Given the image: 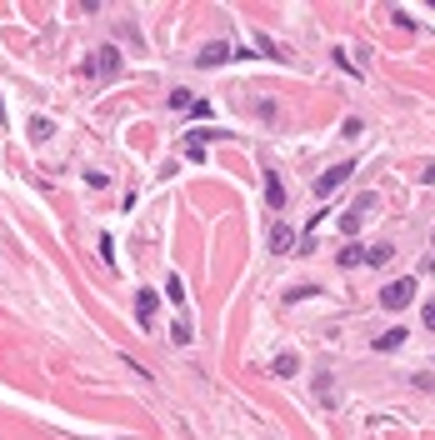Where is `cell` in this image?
I'll use <instances>...</instances> for the list:
<instances>
[{
    "label": "cell",
    "instance_id": "e0dca14e",
    "mask_svg": "<svg viewBox=\"0 0 435 440\" xmlns=\"http://www.w3.org/2000/svg\"><path fill=\"white\" fill-rule=\"evenodd\" d=\"M425 325H430V330H435V300H430V305H425Z\"/></svg>",
    "mask_w": 435,
    "mask_h": 440
},
{
    "label": "cell",
    "instance_id": "9c48e42d",
    "mask_svg": "<svg viewBox=\"0 0 435 440\" xmlns=\"http://www.w3.org/2000/svg\"><path fill=\"white\" fill-rule=\"evenodd\" d=\"M271 370H276V375H285V381H290V375H296V370H300V355H296V350H280Z\"/></svg>",
    "mask_w": 435,
    "mask_h": 440
},
{
    "label": "cell",
    "instance_id": "7a4b0ae2",
    "mask_svg": "<svg viewBox=\"0 0 435 440\" xmlns=\"http://www.w3.org/2000/svg\"><path fill=\"white\" fill-rule=\"evenodd\" d=\"M120 70V50L115 46H100V50H90V60H86V75H95V80H110Z\"/></svg>",
    "mask_w": 435,
    "mask_h": 440
},
{
    "label": "cell",
    "instance_id": "52a82bcc",
    "mask_svg": "<svg viewBox=\"0 0 435 440\" xmlns=\"http://www.w3.org/2000/svg\"><path fill=\"white\" fill-rule=\"evenodd\" d=\"M165 296H171V305H175V316H185V285H180V276H165Z\"/></svg>",
    "mask_w": 435,
    "mask_h": 440
},
{
    "label": "cell",
    "instance_id": "5b68a950",
    "mask_svg": "<svg viewBox=\"0 0 435 440\" xmlns=\"http://www.w3.org/2000/svg\"><path fill=\"white\" fill-rule=\"evenodd\" d=\"M155 305H160V296H155V290H135V321H140L145 330L155 325Z\"/></svg>",
    "mask_w": 435,
    "mask_h": 440
},
{
    "label": "cell",
    "instance_id": "9a60e30c",
    "mask_svg": "<svg viewBox=\"0 0 435 440\" xmlns=\"http://www.w3.org/2000/svg\"><path fill=\"white\" fill-rule=\"evenodd\" d=\"M390 260V245H370L365 250V265H385Z\"/></svg>",
    "mask_w": 435,
    "mask_h": 440
},
{
    "label": "cell",
    "instance_id": "6da1fadb",
    "mask_svg": "<svg viewBox=\"0 0 435 440\" xmlns=\"http://www.w3.org/2000/svg\"><path fill=\"white\" fill-rule=\"evenodd\" d=\"M410 300H416V276H400V280H390V285L380 290V305H385V310H405Z\"/></svg>",
    "mask_w": 435,
    "mask_h": 440
},
{
    "label": "cell",
    "instance_id": "2e32d148",
    "mask_svg": "<svg viewBox=\"0 0 435 440\" xmlns=\"http://www.w3.org/2000/svg\"><path fill=\"white\" fill-rule=\"evenodd\" d=\"M50 131H55V125H50V120H40V115H35V120H30V135H35V140H46V135H50Z\"/></svg>",
    "mask_w": 435,
    "mask_h": 440
},
{
    "label": "cell",
    "instance_id": "30bf717a",
    "mask_svg": "<svg viewBox=\"0 0 435 440\" xmlns=\"http://www.w3.org/2000/svg\"><path fill=\"white\" fill-rule=\"evenodd\" d=\"M265 200H271V211H280V205H285V185H280V175H265Z\"/></svg>",
    "mask_w": 435,
    "mask_h": 440
},
{
    "label": "cell",
    "instance_id": "277c9868",
    "mask_svg": "<svg viewBox=\"0 0 435 440\" xmlns=\"http://www.w3.org/2000/svg\"><path fill=\"white\" fill-rule=\"evenodd\" d=\"M231 55H235V50L225 46V40H205V46H200V55H195V66H205V70H211V66H225Z\"/></svg>",
    "mask_w": 435,
    "mask_h": 440
},
{
    "label": "cell",
    "instance_id": "ac0fdd59",
    "mask_svg": "<svg viewBox=\"0 0 435 440\" xmlns=\"http://www.w3.org/2000/svg\"><path fill=\"white\" fill-rule=\"evenodd\" d=\"M425 265H430V270H435V260H425Z\"/></svg>",
    "mask_w": 435,
    "mask_h": 440
},
{
    "label": "cell",
    "instance_id": "4fadbf2b",
    "mask_svg": "<svg viewBox=\"0 0 435 440\" xmlns=\"http://www.w3.org/2000/svg\"><path fill=\"white\" fill-rule=\"evenodd\" d=\"M171 111H195V95L191 90H171Z\"/></svg>",
    "mask_w": 435,
    "mask_h": 440
},
{
    "label": "cell",
    "instance_id": "3957f363",
    "mask_svg": "<svg viewBox=\"0 0 435 440\" xmlns=\"http://www.w3.org/2000/svg\"><path fill=\"white\" fill-rule=\"evenodd\" d=\"M350 175H356V160H340V165H330V171L316 180V195H320V200H325V195H336V191H340V185H345Z\"/></svg>",
    "mask_w": 435,
    "mask_h": 440
},
{
    "label": "cell",
    "instance_id": "8992f818",
    "mask_svg": "<svg viewBox=\"0 0 435 440\" xmlns=\"http://www.w3.org/2000/svg\"><path fill=\"white\" fill-rule=\"evenodd\" d=\"M370 205H376V195H360V200L345 211V220H340V230H345V236H356V230H360V216L370 211Z\"/></svg>",
    "mask_w": 435,
    "mask_h": 440
},
{
    "label": "cell",
    "instance_id": "7c38bea8",
    "mask_svg": "<svg viewBox=\"0 0 435 440\" xmlns=\"http://www.w3.org/2000/svg\"><path fill=\"white\" fill-rule=\"evenodd\" d=\"M255 46H260V55H271V60H285V50H280L276 40L265 35V30H255Z\"/></svg>",
    "mask_w": 435,
    "mask_h": 440
},
{
    "label": "cell",
    "instance_id": "8fae6325",
    "mask_svg": "<svg viewBox=\"0 0 435 440\" xmlns=\"http://www.w3.org/2000/svg\"><path fill=\"white\" fill-rule=\"evenodd\" d=\"M405 341H410V335H405V330H385V335H380V341H376V350H400Z\"/></svg>",
    "mask_w": 435,
    "mask_h": 440
},
{
    "label": "cell",
    "instance_id": "ba28073f",
    "mask_svg": "<svg viewBox=\"0 0 435 440\" xmlns=\"http://www.w3.org/2000/svg\"><path fill=\"white\" fill-rule=\"evenodd\" d=\"M290 245H296V230H290V225L280 220V225L271 230V250H276V256H285V250H290Z\"/></svg>",
    "mask_w": 435,
    "mask_h": 440
},
{
    "label": "cell",
    "instance_id": "5bb4252c",
    "mask_svg": "<svg viewBox=\"0 0 435 440\" xmlns=\"http://www.w3.org/2000/svg\"><path fill=\"white\" fill-rule=\"evenodd\" d=\"M340 265H365V250L360 245H345L340 250Z\"/></svg>",
    "mask_w": 435,
    "mask_h": 440
}]
</instances>
